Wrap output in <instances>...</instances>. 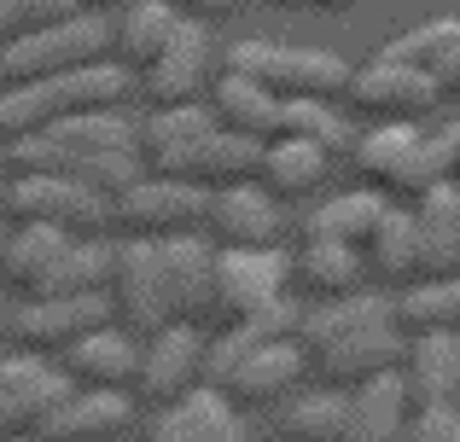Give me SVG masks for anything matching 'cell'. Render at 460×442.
Masks as SVG:
<instances>
[{
	"instance_id": "6da1fadb",
	"label": "cell",
	"mask_w": 460,
	"mask_h": 442,
	"mask_svg": "<svg viewBox=\"0 0 460 442\" xmlns=\"http://www.w3.org/2000/svg\"><path fill=\"white\" fill-rule=\"evenodd\" d=\"M297 343L309 350V367L326 385H361L373 373L402 367L408 332L396 320V303H385L379 291H349V297H326V303L304 308Z\"/></svg>"
},
{
	"instance_id": "7a4b0ae2",
	"label": "cell",
	"mask_w": 460,
	"mask_h": 442,
	"mask_svg": "<svg viewBox=\"0 0 460 442\" xmlns=\"http://www.w3.org/2000/svg\"><path fill=\"white\" fill-rule=\"evenodd\" d=\"M128 100V70L111 58H93V65L58 70L41 82H0V146L23 134H41L58 117L76 111H100V105H123Z\"/></svg>"
},
{
	"instance_id": "3957f363",
	"label": "cell",
	"mask_w": 460,
	"mask_h": 442,
	"mask_svg": "<svg viewBox=\"0 0 460 442\" xmlns=\"http://www.w3.org/2000/svg\"><path fill=\"white\" fill-rule=\"evenodd\" d=\"M105 152H140V123L123 117L117 105H100V111H76L58 117L41 134H23L6 146L12 169H47V175H82L93 158Z\"/></svg>"
},
{
	"instance_id": "277c9868",
	"label": "cell",
	"mask_w": 460,
	"mask_h": 442,
	"mask_svg": "<svg viewBox=\"0 0 460 442\" xmlns=\"http://www.w3.org/2000/svg\"><path fill=\"white\" fill-rule=\"evenodd\" d=\"M349 163L367 186H385L391 198H420L426 186L455 181L443 169V152L414 117H379L367 134L349 140Z\"/></svg>"
},
{
	"instance_id": "5b68a950",
	"label": "cell",
	"mask_w": 460,
	"mask_h": 442,
	"mask_svg": "<svg viewBox=\"0 0 460 442\" xmlns=\"http://www.w3.org/2000/svg\"><path fill=\"white\" fill-rule=\"evenodd\" d=\"M117 47V30L105 23V12L82 6L58 23H41V30L18 35L12 47H0V82H41V76H58V70H76V65H93Z\"/></svg>"
},
{
	"instance_id": "8992f818",
	"label": "cell",
	"mask_w": 460,
	"mask_h": 442,
	"mask_svg": "<svg viewBox=\"0 0 460 442\" xmlns=\"http://www.w3.org/2000/svg\"><path fill=\"white\" fill-rule=\"evenodd\" d=\"M227 70H245V76H262L280 93H309V100H344L349 93V58L326 53V47H286L269 41V35H251V41L227 47Z\"/></svg>"
},
{
	"instance_id": "52a82bcc",
	"label": "cell",
	"mask_w": 460,
	"mask_h": 442,
	"mask_svg": "<svg viewBox=\"0 0 460 442\" xmlns=\"http://www.w3.org/2000/svg\"><path fill=\"white\" fill-rule=\"evenodd\" d=\"M12 221H53L70 227V233H88V227H105L111 216V198L93 193L82 175H47V169H18L0 198Z\"/></svg>"
},
{
	"instance_id": "ba28073f",
	"label": "cell",
	"mask_w": 460,
	"mask_h": 442,
	"mask_svg": "<svg viewBox=\"0 0 460 442\" xmlns=\"http://www.w3.org/2000/svg\"><path fill=\"white\" fill-rule=\"evenodd\" d=\"M111 216L140 238H169V233H192L210 216V186L204 181H181V175H140L123 198L111 204Z\"/></svg>"
},
{
	"instance_id": "9c48e42d",
	"label": "cell",
	"mask_w": 460,
	"mask_h": 442,
	"mask_svg": "<svg viewBox=\"0 0 460 442\" xmlns=\"http://www.w3.org/2000/svg\"><path fill=\"white\" fill-rule=\"evenodd\" d=\"M111 303L123 315V326L135 332H164L175 320V303H169V280H164V250L157 238H128L117 245V268H111Z\"/></svg>"
},
{
	"instance_id": "30bf717a",
	"label": "cell",
	"mask_w": 460,
	"mask_h": 442,
	"mask_svg": "<svg viewBox=\"0 0 460 442\" xmlns=\"http://www.w3.org/2000/svg\"><path fill=\"white\" fill-rule=\"evenodd\" d=\"M70 373H53L41 355H6L0 361V442L12 437H41L53 408L70 396Z\"/></svg>"
},
{
	"instance_id": "8fae6325",
	"label": "cell",
	"mask_w": 460,
	"mask_h": 442,
	"mask_svg": "<svg viewBox=\"0 0 460 442\" xmlns=\"http://www.w3.org/2000/svg\"><path fill=\"white\" fill-rule=\"evenodd\" d=\"M286 280H292V262H286L280 245H222V262H216V315L222 320L257 315L262 303L286 297Z\"/></svg>"
},
{
	"instance_id": "7c38bea8",
	"label": "cell",
	"mask_w": 460,
	"mask_h": 442,
	"mask_svg": "<svg viewBox=\"0 0 460 442\" xmlns=\"http://www.w3.org/2000/svg\"><path fill=\"white\" fill-rule=\"evenodd\" d=\"M216 111L210 105H157V111L140 123V158H146L152 175H181V181H199V158L204 140L216 134Z\"/></svg>"
},
{
	"instance_id": "4fadbf2b",
	"label": "cell",
	"mask_w": 460,
	"mask_h": 442,
	"mask_svg": "<svg viewBox=\"0 0 460 442\" xmlns=\"http://www.w3.org/2000/svg\"><path fill=\"white\" fill-rule=\"evenodd\" d=\"M216 82V41L199 18H181L164 53L146 65V100L152 105H192Z\"/></svg>"
},
{
	"instance_id": "5bb4252c",
	"label": "cell",
	"mask_w": 460,
	"mask_h": 442,
	"mask_svg": "<svg viewBox=\"0 0 460 442\" xmlns=\"http://www.w3.org/2000/svg\"><path fill=\"white\" fill-rule=\"evenodd\" d=\"M111 291H76V297H30V303L12 315V332L30 343L35 355L41 350H70L82 332L111 326Z\"/></svg>"
},
{
	"instance_id": "9a60e30c",
	"label": "cell",
	"mask_w": 460,
	"mask_h": 442,
	"mask_svg": "<svg viewBox=\"0 0 460 442\" xmlns=\"http://www.w3.org/2000/svg\"><path fill=\"white\" fill-rule=\"evenodd\" d=\"M204 373V338L192 332V320H169L164 332H152L146 355H140V396L152 408H175Z\"/></svg>"
},
{
	"instance_id": "2e32d148",
	"label": "cell",
	"mask_w": 460,
	"mask_h": 442,
	"mask_svg": "<svg viewBox=\"0 0 460 442\" xmlns=\"http://www.w3.org/2000/svg\"><path fill=\"white\" fill-rule=\"evenodd\" d=\"M408 431H414V390H408L402 367L349 385L344 442H408Z\"/></svg>"
},
{
	"instance_id": "e0dca14e",
	"label": "cell",
	"mask_w": 460,
	"mask_h": 442,
	"mask_svg": "<svg viewBox=\"0 0 460 442\" xmlns=\"http://www.w3.org/2000/svg\"><path fill=\"white\" fill-rule=\"evenodd\" d=\"M164 250V280H169V303H175V320H192L199 326L204 315H216V262H222V245L192 233H169L157 238Z\"/></svg>"
},
{
	"instance_id": "ac0fdd59",
	"label": "cell",
	"mask_w": 460,
	"mask_h": 442,
	"mask_svg": "<svg viewBox=\"0 0 460 442\" xmlns=\"http://www.w3.org/2000/svg\"><path fill=\"white\" fill-rule=\"evenodd\" d=\"M304 373H309L304 343L297 338H269L239 361V373L227 378V396H234L239 408H274V402H286L297 385H304Z\"/></svg>"
},
{
	"instance_id": "d6986e66",
	"label": "cell",
	"mask_w": 460,
	"mask_h": 442,
	"mask_svg": "<svg viewBox=\"0 0 460 442\" xmlns=\"http://www.w3.org/2000/svg\"><path fill=\"white\" fill-rule=\"evenodd\" d=\"M443 100L438 76L431 70H414V65H391V58H373L367 70L349 76V105L373 117H420Z\"/></svg>"
},
{
	"instance_id": "ffe728a7",
	"label": "cell",
	"mask_w": 460,
	"mask_h": 442,
	"mask_svg": "<svg viewBox=\"0 0 460 442\" xmlns=\"http://www.w3.org/2000/svg\"><path fill=\"white\" fill-rule=\"evenodd\" d=\"M204 227L216 233V245H274L280 238V204H274V193L262 181L210 186Z\"/></svg>"
},
{
	"instance_id": "44dd1931",
	"label": "cell",
	"mask_w": 460,
	"mask_h": 442,
	"mask_svg": "<svg viewBox=\"0 0 460 442\" xmlns=\"http://www.w3.org/2000/svg\"><path fill=\"white\" fill-rule=\"evenodd\" d=\"M135 402L123 390H70L53 408V420L41 425V442H111L117 431H128Z\"/></svg>"
},
{
	"instance_id": "7402d4cb",
	"label": "cell",
	"mask_w": 460,
	"mask_h": 442,
	"mask_svg": "<svg viewBox=\"0 0 460 442\" xmlns=\"http://www.w3.org/2000/svg\"><path fill=\"white\" fill-rule=\"evenodd\" d=\"M402 378L414 390V408L460 402V332H408Z\"/></svg>"
},
{
	"instance_id": "603a6c76",
	"label": "cell",
	"mask_w": 460,
	"mask_h": 442,
	"mask_svg": "<svg viewBox=\"0 0 460 442\" xmlns=\"http://www.w3.org/2000/svg\"><path fill=\"white\" fill-rule=\"evenodd\" d=\"M65 373H70V385H82V390H123V385L140 378V350H135L128 332L93 326L65 350Z\"/></svg>"
},
{
	"instance_id": "cb8c5ba5",
	"label": "cell",
	"mask_w": 460,
	"mask_h": 442,
	"mask_svg": "<svg viewBox=\"0 0 460 442\" xmlns=\"http://www.w3.org/2000/svg\"><path fill=\"white\" fill-rule=\"evenodd\" d=\"M280 88H269L262 76H245V70H227V76L210 82V111L222 128H239V134H257V140H274L280 128Z\"/></svg>"
},
{
	"instance_id": "d4e9b609",
	"label": "cell",
	"mask_w": 460,
	"mask_h": 442,
	"mask_svg": "<svg viewBox=\"0 0 460 442\" xmlns=\"http://www.w3.org/2000/svg\"><path fill=\"white\" fill-rule=\"evenodd\" d=\"M414 216H420V268L426 273H460V181L426 186L414 198Z\"/></svg>"
},
{
	"instance_id": "484cf974",
	"label": "cell",
	"mask_w": 460,
	"mask_h": 442,
	"mask_svg": "<svg viewBox=\"0 0 460 442\" xmlns=\"http://www.w3.org/2000/svg\"><path fill=\"white\" fill-rule=\"evenodd\" d=\"M70 227H53V221H18V233L0 245V280L18 285V291H41V280L58 268V256L70 250Z\"/></svg>"
},
{
	"instance_id": "4316f807",
	"label": "cell",
	"mask_w": 460,
	"mask_h": 442,
	"mask_svg": "<svg viewBox=\"0 0 460 442\" xmlns=\"http://www.w3.org/2000/svg\"><path fill=\"white\" fill-rule=\"evenodd\" d=\"M396 198L385 186H356V193H332L304 216V238H344V245H367L373 227L385 221Z\"/></svg>"
},
{
	"instance_id": "83f0119b",
	"label": "cell",
	"mask_w": 460,
	"mask_h": 442,
	"mask_svg": "<svg viewBox=\"0 0 460 442\" xmlns=\"http://www.w3.org/2000/svg\"><path fill=\"white\" fill-rule=\"evenodd\" d=\"M361 256H367V273L385 285H414L420 273V216L414 204H391L385 210V221L373 227V238L361 245Z\"/></svg>"
},
{
	"instance_id": "f1b7e54d",
	"label": "cell",
	"mask_w": 460,
	"mask_h": 442,
	"mask_svg": "<svg viewBox=\"0 0 460 442\" xmlns=\"http://www.w3.org/2000/svg\"><path fill=\"white\" fill-rule=\"evenodd\" d=\"M326 169H332V146L304 140V134H274L269 152H262L257 181L269 186L274 198H304V193H314V186L326 181Z\"/></svg>"
},
{
	"instance_id": "f546056e",
	"label": "cell",
	"mask_w": 460,
	"mask_h": 442,
	"mask_svg": "<svg viewBox=\"0 0 460 442\" xmlns=\"http://www.w3.org/2000/svg\"><path fill=\"white\" fill-rule=\"evenodd\" d=\"M292 280L304 291H314L321 303L326 297H349L367 280V256H361V245H344V238H309L292 262Z\"/></svg>"
},
{
	"instance_id": "4dcf8cb0",
	"label": "cell",
	"mask_w": 460,
	"mask_h": 442,
	"mask_svg": "<svg viewBox=\"0 0 460 442\" xmlns=\"http://www.w3.org/2000/svg\"><path fill=\"white\" fill-rule=\"evenodd\" d=\"M402 332H460V273H426L396 297Z\"/></svg>"
},
{
	"instance_id": "1f68e13d",
	"label": "cell",
	"mask_w": 460,
	"mask_h": 442,
	"mask_svg": "<svg viewBox=\"0 0 460 442\" xmlns=\"http://www.w3.org/2000/svg\"><path fill=\"white\" fill-rule=\"evenodd\" d=\"M111 268H117V245H105V238H70V250L58 256V268L41 280V291H35V297L111 291Z\"/></svg>"
},
{
	"instance_id": "d6a6232c",
	"label": "cell",
	"mask_w": 460,
	"mask_h": 442,
	"mask_svg": "<svg viewBox=\"0 0 460 442\" xmlns=\"http://www.w3.org/2000/svg\"><path fill=\"white\" fill-rule=\"evenodd\" d=\"M181 12L175 0H128L123 6V23H117V53L128 58V65L146 70L157 53H164V41L175 35Z\"/></svg>"
},
{
	"instance_id": "836d02e7",
	"label": "cell",
	"mask_w": 460,
	"mask_h": 442,
	"mask_svg": "<svg viewBox=\"0 0 460 442\" xmlns=\"http://www.w3.org/2000/svg\"><path fill=\"white\" fill-rule=\"evenodd\" d=\"M262 152H269V140H257V134H239V128H216V134L204 140L199 181H204V186L257 181V175H262Z\"/></svg>"
},
{
	"instance_id": "e575fe53",
	"label": "cell",
	"mask_w": 460,
	"mask_h": 442,
	"mask_svg": "<svg viewBox=\"0 0 460 442\" xmlns=\"http://www.w3.org/2000/svg\"><path fill=\"white\" fill-rule=\"evenodd\" d=\"M344 420H349V390L326 385V390H304L286 408V437L297 442H344Z\"/></svg>"
},
{
	"instance_id": "d590c367",
	"label": "cell",
	"mask_w": 460,
	"mask_h": 442,
	"mask_svg": "<svg viewBox=\"0 0 460 442\" xmlns=\"http://www.w3.org/2000/svg\"><path fill=\"white\" fill-rule=\"evenodd\" d=\"M274 134H304V140H321V146L344 152L349 140V117L338 111V100H309V93H286L280 100V128Z\"/></svg>"
},
{
	"instance_id": "8d00e7d4",
	"label": "cell",
	"mask_w": 460,
	"mask_h": 442,
	"mask_svg": "<svg viewBox=\"0 0 460 442\" xmlns=\"http://www.w3.org/2000/svg\"><path fill=\"white\" fill-rule=\"evenodd\" d=\"M460 41V18H431V23H414V30L391 35L373 58H391V65H414V70H438L449 58V47Z\"/></svg>"
},
{
	"instance_id": "74e56055",
	"label": "cell",
	"mask_w": 460,
	"mask_h": 442,
	"mask_svg": "<svg viewBox=\"0 0 460 442\" xmlns=\"http://www.w3.org/2000/svg\"><path fill=\"white\" fill-rule=\"evenodd\" d=\"M181 413L192 420V431H199V442H251L245 420H239V402L227 396V390L192 385L187 396H181Z\"/></svg>"
},
{
	"instance_id": "f35d334b",
	"label": "cell",
	"mask_w": 460,
	"mask_h": 442,
	"mask_svg": "<svg viewBox=\"0 0 460 442\" xmlns=\"http://www.w3.org/2000/svg\"><path fill=\"white\" fill-rule=\"evenodd\" d=\"M82 12V0H0V47H12L18 35L41 30V23H58Z\"/></svg>"
},
{
	"instance_id": "ab89813d",
	"label": "cell",
	"mask_w": 460,
	"mask_h": 442,
	"mask_svg": "<svg viewBox=\"0 0 460 442\" xmlns=\"http://www.w3.org/2000/svg\"><path fill=\"white\" fill-rule=\"evenodd\" d=\"M146 442H199V431H192V420L181 413V402H175V408H157Z\"/></svg>"
},
{
	"instance_id": "60d3db41",
	"label": "cell",
	"mask_w": 460,
	"mask_h": 442,
	"mask_svg": "<svg viewBox=\"0 0 460 442\" xmlns=\"http://www.w3.org/2000/svg\"><path fill=\"white\" fill-rule=\"evenodd\" d=\"M431 140H438V152H443V169H449L455 181H460V117H455L449 128H438Z\"/></svg>"
},
{
	"instance_id": "b9f144b4",
	"label": "cell",
	"mask_w": 460,
	"mask_h": 442,
	"mask_svg": "<svg viewBox=\"0 0 460 442\" xmlns=\"http://www.w3.org/2000/svg\"><path fill=\"white\" fill-rule=\"evenodd\" d=\"M431 76H438V88H443V93H460V41L449 47V58H443Z\"/></svg>"
},
{
	"instance_id": "7bdbcfd3",
	"label": "cell",
	"mask_w": 460,
	"mask_h": 442,
	"mask_svg": "<svg viewBox=\"0 0 460 442\" xmlns=\"http://www.w3.org/2000/svg\"><path fill=\"white\" fill-rule=\"evenodd\" d=\"M192 6H199V12H210V18H222V12H239L245 0H192Z\"/></svg>"
},
{
	"instance_id": "ee69618b",
	"label": "cell",
	"mask_w": 460,
	"mask_h": 442,
	"mask_svg": "<svg viewBox=\"0 0 460 442\" xmlns=\"http://www.w3.org/2000/svg\"><path fill=\"white\" fill-rule=\"evenodd\" d=\"M321 12H349V6H361V0H314Z\"/></svg>"
},
{
	"instance_id": "f6af8a7d",
	"label": "cell",
	"mask_w": 460,
	"mask_h": 442,
	"mask_svg": "<svg viewBox=\"0 0 460 442\" xmlns=\"http://www.w3.org/2000/svg\"><path fill=\"white\" fill-rule=\"evenodd\" d=\"M82 6H93V12H117V6H128V0H82Z\"/></svg>"
},
{
	"instance_id": "bcb514c9",
	"label": "cell",
	"mask_w": 460,
	"mask_h": 442,
	"mask_svg": "<svg viewBox=\"0 0 460 442\" xmlns=\"http://www.w3.org/2000/svg\"><path fill=\"white\" fill-rule=\"evenodd\" d=\"M12 442H41V437H12Z\"/></svg>"
},
{
	"instance_id": "7dc6e473",
	"label": "cell",
	"mask_w": 460,
	"mask_h": 442,
	"mask_svg": "<svg viewBox=\"0 0 460 442\" xmlns=\"http://www.w3.org/2000/svg\"><path fill=\"white\" fill-rule=\"evenodd\" d=\"M175 6H181V0H175Z\"/></svg>"
}]
</instances>
